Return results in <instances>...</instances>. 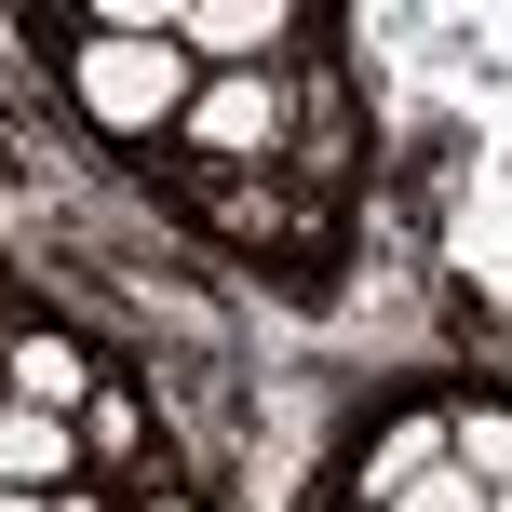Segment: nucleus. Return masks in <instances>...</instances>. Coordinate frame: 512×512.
Here are the masks:
<instances>
[{
    "mask_svg": "<svg viewBox=\"0 0 512 512\" xmlns=\"http://www.w3.org/2000/svg\"><path fill=\"white\" fill-rule=\"evenodd\" d=\"M95 41H81V108H95L108 135H176V108H189V54L162 41V0H95Z\"/></svg>",
    "mask_w": 512,
    "mask_h": 512,
    "instance_id": "1",
    "label": "nucleus"
},
{
    "mask_svg": "<svg viewBox=\"0 0 512 512\" xmlns=\"http://www.w3.org/2000/svg\"><path fill=\"white\" fill-rule=\"evenodd\" d=\"M176 135H189L203 176H270V162H297V122H283V81H270V68L203 81V95L176 108Z\"/></svg>",
    "mask_w": 512,
    "mask_h": 512,
    "instance_id": "2",
    "label": "nucleus"
},
{
    "mask_svg": "<svg viewBox=\"0 0 512 512\" xmlns=\"http://www.w3.org/2000/svg\"><path fill=\"white\" fill-rule=\"evenodd\" d=\"M162 41L203 54L216 81H243V68H270V54L297 41V14H283V0H162Z\"/></svg>",
    "mask_w": 512,
    "mask_h": 512,
    "instance_id": "3",
    "label": "nucleus"
},
{
    "mask_svg": "<svg viewBox=\"0 0 512 512\" xmlns=\"http://www.w3.org/2000/svg\"><path fill=\"white\" fill-rule=\"evenodd\" d=\"M0 378H14L27 418H81V405H95V351H81V337H54V324L0 337Z\"/></svg>",
    "mask_w": 512,
    "mask_h": 512,
    "instance_id": "4",
    "label": "nucleus"
},
{
    "mask_svg": "<svg viewBox=\"0 0 512 512\" xmlns=\"http://www.w3.org/2000/svg\"><path fill=\"white\" fill-rule=\"evenodd\" d=\"M68 472H81L68 418H27V405H0V499H54Z\"/></svg>",
    "mask_w": 512,
    "mask_h": 512,
    "instance_id": "5",
    "label": "nucleus"
},
{
    "mask_svg": "<svg viewBox=\"0 0 512 512\" xmlns=\"http://www.w3.org/2000/svg\"><path fill=\"white\" fill-rule=\"evenodd\" d=\"M459 270H472V297H499V149H472V176H459Z\"/></svg>",
    "mask_w": 512,
    "mask_h": 512,
    "instance_id": "6",
    "label": "nucleus"
},
{
    "mask_svg": "<svg viewBox=\"0 0 512 512\" xmlns=\"http://www.w3.org/2000/svg\"><path fill=\"white\" fill-rule=\"evenodd\" d=\"M432 459H445V418H391V432L364 445V499H405Z\"/></svg>",
    "mask_w": 512,
    "mask_h": 512,
    "instance_id": "7",
    "label": "nucleus"
},
{
    "mask_svg": "<svg viewBox=\"0 0 512 512\" xmlns=\"http://www.w3.org/2000/svg\"><path fill=\"white\" fill-rule=\"evenodd\" d=\"M68 445H95V459H135V445H149V405H122V391H95Z\"/></svg>",
    "mask_w": 512,
    "mask_h": 512,
    "instance_id": "8",
    "label": "nucleus"
},
{
    "mask_svg": "<svg viewBox=\"0 0 512 512\" xmlns=\"http://www.w3.org/2000/svg\"><path fill=\"white\" fill-rule=\"evenodd\" d=\"M405 512H486V499H472V486H459V472H445V459H432V472H418V486H405Z\"/></svg>",
    "mask_w": 512,
    "mask_h": 512,
    "instance_id": "9",
    "label": "nucleus"
},
{
    "mask_svg": "<svg viewBox=\"0 0 512 512\" xmlns=\"http://www.w3.org/2000/svg\"><path fill=\"white\" fill-rule=\"evenodd\" d=\"M41 512H95V499H81V486H54V499H41Z\"/></svg>",
    "mask_w": 512,
    "mask_h": 512,
    "instance_id": "10",
    "label": "nucleus"
},
{
    "mask_svg": "<svg viewBox=\"0 0 512 512\" xmlns=\"http://www.w3.org/2000/svg\"><path fill=\"white\" fill-rule=\"evenodd\" d=\"M135 512H189V499H135Z\"/></svg>",
    "mask_w": 512,
    "mask_h": 512,
    "instance_id": "11",
    "label": "nucleus"
},
{
    "mask_svg": "<svg viewBox=\"0 0 512 512\" xmlns=\"http://www.w3.org/2000/svg\"><path fill=\"white\" fill-rule=\"evenodd\" d=\"M0 512H41V499H0Z\"/></svg>",
    "mask_w": 512,
    "mask_h": 512,
    "instance_id": "12",
    "label": "nucleus"
}]
</instances>
